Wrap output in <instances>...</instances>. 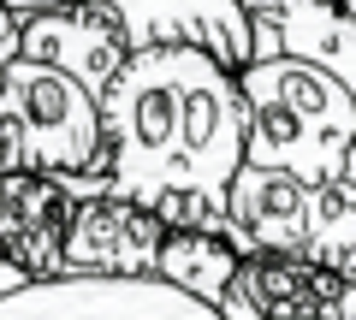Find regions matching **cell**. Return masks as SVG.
<instances>
[{
	"instance_id": "7c38bea8",
	"label": "cell",
	"mask_w": 356,
	"mask_h": 320,
	"mask_svg": "<svg viewBox=\"0 0 356 320\" xmlns=\"http://www.w3.org/2000/svg\"><path fill=\"white\" fill-rule=\"evenodd\" d=\"M18 48H24V12H13L0 0V83H6V65L18 60Z\"/></svg>"
},
{
	"instance_id": "52a82bcc",
	"label": "cell",
	"mask_w": 356,
	"mask_h": 320,
	"mask_svg": "<svg viewBox=\"0 0 356 320\" xmlns=\"http://www.w3.org/2000/svg\"><path fill=\"white\" fill-rule=\"evenodd\" d=\"M166 219L154 208L131 202L119 190L83 196L72 208L65 231V273H119V279H149L166 244Z\"/></svg>"
},
{
	"instance_id": "30bf717a",
	"label": "cell",
	"mask_w": 356,
	"mask_h": 320,
	"mask_svg": "<svg viewBox=\"0 0 356 320\" xmlns=\"http://www.w3.org/2000/svg\"><path fill=\"white\" fill-rule=\"evenodd\" d=\"M243 255H255V244L238 226L232 231H166L161 261H154V279H166L184 296L220 308V296H226V285L238 279Z\"/></svg>"
},
{
	"instance_id": "8992f818",
	"label": "cell",
	"mask_w": 356,
	"mask_h": 320,
	"mask_svg": "<svg viewBox=\"0 0 356 320\" xmlns=\"http://www.w3.org/2000/svg\"><path fill=\"white\" fill-rule=\"evenodd\" d=\"M13 12H42V6H65V0H6ZM95 6H113L119 24L137 48H208L220 65L243 71L255 60V18L243 0H95Z\"/></svg>"
},
{
	"instance_id": "8fae6325",
	"label": "cell",
	"mask_w": 356,
	"mask_h": 320,
	"mask_svg": "<svg viewBox=\"0 0 356 320\" xmlns=\"http://www.w3.org/2000/svg\"><path fill=\"white\" fill-rule=\"evenodd\" d=\"M303 255L321 267L356 273V190L344 178L309 184V226H303Z\"/></svg>"
},
{
	"instance_id": "5bb4252c",
	"label": "cell",
	"mask_w": 356,
	"mask_h": 320,
	"mask_svg": "<svg viewBox=\"0 0 356 320\" xmlns=\"http://www.w3.org/2000/svg\"><path fill=\"white\" fill-rule=\"evenodd\" d=\"M344 184L356 190V142H350V154H344Z\"/></svg>"
},
{
	"instance_id": "277c9868",
	"label": "cell",
	"mask_w": 356,
	"mask_h": 320,
	"mask_svg": "<svg viewBox=\"0 0 356 320\" xmlns=\"http://www.w3.org/2000/svg\"><path fill=\"white\" fill-rule=\"evenodd\" d=\"M0 320H220V308L184 296L166 279L119 273H54L24 279L0 296Z\"/></svg>"
},
{
	"instance_id": "7a4b0ae2",
	"label": "cell",
	"mask_w": 356,
	"mask_h": 320,
	"mask_svg": "<svg viewBox=\"0 0 356 320\" xmlns=\"http://www.w3.org/2000/svg\"><path fill=\"white\" fill-rule=\"evenodd\" d=\"M243 107H250V160L255 167H285L303 184L344 178V154L356 142V101L332 71L273 53L250 60L238 71Z\"/></svg>"
},
{
	"instance_id": "9c48e42d",
	"label": "cell",
	"mask_w": 356,
	"mask_h": 320,
	"mask_svg": "<svg viewBox=\"0 0 356 320\" xmlns=\"http://www.w3.org/2000/svg\"><path fill=\"white\" fill-rule=\"evenodd\" d=\"M232 226L250 237L255 249L273 255H303V226H309V184L285 167H255L243 160L226 196Z\"/></svg>"
},
{
	"instance_id": "ba28073f",
	"label": "cell",
	"mask_w": 356,
	"mask_h": 320,
	"mask_svg": "<svg viewBox=\"0 0 356 320\" xmlns=\"http://www.w3.org/2000/svg\"><path fill=\"white\" fill-rule=\"evenodd\" d=\"M18 53L72 71L89 95H107V83L119 77V65L131 60V36H125V24H119L113 6L65 0V6L24 12V48Z\"/></svg>"
},
{
	"instance_id": "9a60e30c",
	"label": "cell",
	"mask_w": 356,
	"mask_h": 320,
	"mask_svg": "<svg viewBox=\"0 0 356 320\" xmlns=\"http://www.w3.org/2000/svg\"><path fill=\"white\" fill-rule=\"evenodd\" d=\"M339 6H344V12H350V18H356V0H339Z\"/></svg>"
},
{
	"instance_id": "2e32d148",
	"label": "cell",
	"mask_w": 356,
	"mask_h": 320,
	"mask_svg": "<svg viewBox=\"0 0 356 320\" xmlns=\"http://www.w3.org/2000/svg\"><path fill=\"white\" fill-rule=\"evenodd\" d=\"M0 208H6V178H0Z\"/></svg>"
},
{
	"instance_id": "4fadbf2b",
	"label": "cell",
	"mask_w": 356,
	"mask_h": 320,
	"mask_svg": "<svg viewBox=\"0 0 356 320\" xmlns=\"http://www.w3.org/2000/svg\"><path fill=\"white\" fill-rule=\"evenodd\" d=\"M13 285H24V273H18V267H6V261H0V296L13 291Z\"/></svg>"
},
{
	"instance_id": "5b68a950",
	"label": "cell",
	"mask_w": 356,
	"mask_h": 320,
	"mask_svg": "<svg viewBox=\"0 0 356 320\" xmlns=\"http://www.w3.org/2000/svg\"><path fill=\"white\" fill-rule=\"evenodd\" d=\"M220 320H356V273L255 249L220 296Z\"/></svg>"
},
{
	"instance_id": "3957f363",
	"label": "cell",
	"mask_w": 356,
	"mask_h": 320,
	"mask_svg": "<svg viewBox=\"0 0 356 320\" xmlns=\"http://www.w3.org/2000/svg\"><path fill=\"white\" fill-rule=\"evenodd\" d=\"M107 178L102 95H89L72 71L18 53L0 83V178Z\"/></svg>"
},
{
	"instance_id": "6da1fadb",
	"label": "cell",
	"mask_w": 356,
	"mask_h": 320,
	"mask_svg": "<svg viewBox=\"0 0 356 320\" xmlns=\"http://www.w3.org/2000/svg\"><path fill=\"white\" fill-rule=\"evenodd\" d=\"M107 184L172 231H232L226 196L250 160L238 71L208 48H137L102 95Z\"/></svg>"
}]
</instances>
